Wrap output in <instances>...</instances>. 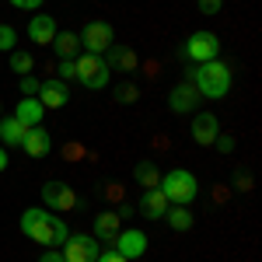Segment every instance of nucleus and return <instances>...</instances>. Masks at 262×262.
<instances>
[{"label":"nucleus","instance_id":"obj_1","mask_svg":"<svg viewBox=\"0 0 262 262\" xmlns=\"http://www.w3.org/2000/svg\"><path fill=\"white\" fill-rule=\"evenodd\" d=\"M21 234H28L32 242L46 245V248L63 245L67 238H70L67 224H63L60 217H49V213L39 210V206H32V210H25V213H21Z\"/></svg>","mask_w":262,"mask_h":262},{"label":"nucleus","instance_id":"obj_2","mask_svg":"<svg viewBox=\"0 0 262 262\" xmlns=\"http://www.w3.org/2000/svg\"><path fill=\"white\" fill-rule=\"evenodd\" d=\"M192 84L203 98H224L231 91V67L221 60H210V63H200L192 70Z\"/></svg>","mask_w":262,"mask_h":262},{"label":"nucleus","instance_id":"obj_3","mask_svg":"<svg viewBox=\"0 0 262 262\" xmlns=\"http://www.w3.org/2000/svg\"><path fill=\"white\" fill-rule=\"evenodd\" d=\"M158 189L164 192L168 203H179V206H189V203L200 196V185H196V175L185 171V168H171L168 175H161Z\"/></svg>","mask_w":262,"mask_h":262},{"label":"nucleus","instance_id":"obj_4","mask_svg":"<svg viewBox=\"0 0 262 262\" xmlns=\"http://www.w3.org/2000/svg\"><path fill=\"white\" fill-rule=\"evenodd\" d=\"M74 77L88 88V91H101L105 84L112 81V70H108V63L95 56V53H77L74 56Z\"/></svg>","mask_w":262,"mask_h":262},{"label":"nucleus","instance_id":"obj_5","mask_svg":"<svg viewBox=\"0 0 262 262\" xmlns=\"http://www.w3.org/2000/svg\"><path fill=\"white\" fill-rule=\"evenodd\" d=\"M217 53H221V39H217L213 32L200 28V32H192V35L185 39L179 56L182 60H196V63H210V60H217Z\"/></svg>","mask_w":262,"mask_h":262},{"label":"nucleus","instance_id":"obj_6","mask_svg":"<svg viewBox=\"0 0 262 262\" xmlns=\"http://www.w3.org/2000/svg\"><path fill=\"white\" fill-rule=\"evenodd\" d=\"M108 46H116V28L108 21H88L81 32V49L95 53V56H105Z\"/></svg>","mask_w":262,"mask_h":262},{"label":"nucleus","instance_id":"obj_7","mask_svg":"<svg viewBox=\"0 0 262 262\" xmlns=\"http://www.w3.org/2000/svg\"><path fill=\"white\" fill-rule=\"evenodd\" d=\"M63 259L67 262H95L101 252V242L95 234H74V238H67L63 242Z\"/></svg>","mask_w":262,"mask_h":262},{"label":"nucleus","instance_id":"obj_8","mask_svg":"<svg viewBox=\"0 0 262 262\" xmlns=\"http://www.w3.org/2000/svg\"><path fill=\"white\" fill-rule=\"evenodd\" d=\"M42 203L49 206V210H56V213H70V210H77V192L67 185V182H46L42 185Z\"/></svg>","mask_w":262,"mask_h":262},{"label":"nucleus","instance_id":"obj_9","mask_svg":"<svg viewBox=\"0 0 262 262\" xmlns=\"http://www.w3.org/2000/svg\"><path fill=\"white\" fill-rule=\"evenodd\" d=\"M203 101V95L196 91V84L192 81H182L171 88V95H168V108L175 112V116H185V112H196V105Z\"/></svg>","mask_w":262,"mask_h":262},{"label":"nucleus","instance_id":"obj_10","mask_svg":"<svg viewBox=\"0 0 262 262\" xmlns=\"http://www.w3.org/2000/svg\"><path fill=\"white\" fill-rule=\"evenodd\" d=\"M192 140L200 143V147H213V140H217V133H221V122H217V116L213 112H196L192 116Z\"/></svg>","mask_w":262,"mask_h":262},{"label":"nucleus","instance_id":"obj_11","mask_svg":"<svg viewBox=\"0 0 262 262\" xmlns=\"http://www.w3.org/2000/svg\"><path fill=\"white\" fill-rule=\"evenodd\" d=\"M112 245H116V252H119L122 259H140L143 252H147V234L137 231V227H129V231H119Z\"/></svg>","mask_w":262,"mask_h":262},{"label":"nucleus","instance_id":"obj_12","mask_svg":"<svg viewBox=\"0 0 262 262\" xmlns=\"http://www.w3.org/2000/svg\"><path fill=\"white\" fill-rule=\"evenodd\" d=\"M67 101H70V88H67V81L53 77V81L39 84V105L42 108H63Z\"/></svg>","mask_w":262,"mask_h":262},{"label":"nucleus","instance_id":"obj_13","mask_svg":"<svg viewBox=\"0 0 262 262\" xmlns=\"http://www.w3.org/2000/svg\"><path fill=\"white\" fill-rule=\"evenodd\" d=\"M56 32H60V25H56V18H49V14H35V18L28 21V39L35 42V46H53Z\"/></svg>","mask_w":262,"mask_h":262},{"label":"nucleus","instance_id":"obj_14","mask_svg":"<svg viewBox=\"0 0 262 262\" xmlns=\"http://www.w3.org/2000/svg\"><path fill=\"white\" fill-rule=\"evenodd\" d=\"M101 60L108 63V70H119V74H133L137 63H140V60H137V53H133L129 46H108Z\"/></svg>","mask_w":262,"mask_h":262},{"label":"nucleus","instance_id":"obj_15","mask_svg":"<svg viewBox=\"0 0 262 262\" xmlns=\"http://www.w3.org/2000/svg\"><path fill=\"white\" fill-rule=\"evenodd\" d=\"M49 147H53V140H49V133H46L42 126H32V129L25 133V140H21V150H25L28 158H46Z\"/></svg>","mask_w":262,"mask_h":262},{"label":"nucleus","instance_id":"obj_16","mask_svg":"<svg viewBox=\"0 0 262 262\" xmlns=\"http://www.w3.org/2000/svg\"><path fill=\"white\" fill-rule=\"evenodd\" d=\"M168 206H171V203L164 200L161 189H143V196H140V213L147 217V221H158V217H164V213H168Z\"/></svg>","mask_w":262,"mask_h":262},{"label":"nucleus","instance_id":"obj_17","mask_svg":"<svg viewBox=\"0 0 262 262\" xmlns=\"http://www.w3.org/2000/svg\"><path fill=\"white\" fill-rule=\"evenodd\" d=\"M119 213H112V210H101L98 217H95V238H98L101 245H112L116 242V234H119L122 227H119Z\"/></svg>","mask_w":262,"mask_h":262},{"label":"nucleus","instance_id":"obj_18","mask_svg":"<svg viewBox=\"0 0 262 262\" xmlns=\"http://www.w3.org/2000/svg\"><path fill=\"white\" fill-rule=\"evenodd\" d=\"M14 119L21 122V126H42V119H46V108L39 105V98H21L18 108H14Z\"/></svg>","mask_w":262,"mask_h":262},{"label":"nucleus","instance_id":"obj_19","mask_svg":"<svg viewBox=\"0 0 262 262\" xmlns=\"http://www.w3.org/2000/svg\"><path fill=\"white\" fill-rule=\"evenodd\" d=\"M25 133H28V126H21L14 116L0 119V147H21Z\"/></svg>","mask_w":262,"mask_h":262},{"label":"nucleus","instance_id":"obj_20","mask_svg":"<svg viewBox=\"0 0 262 262\" xmlns=\"http://www.w3.org/2000/svg\"><path fill=\"white\" fill-rule=\"evenodd\" d=\"M53 49H56L60 60H74V56L81 53V35H77V32H56Z\"/></svg>","mask_w":262,"mask_h":262},{"label":"nucleus","instance_id":"obj_21","mask_svg":"<svg viewBox=\"0 0 262 262\" xmlns=\"http://www.w3.org/2000/svg\"><path fill=\"white\" fill-rule=\"evenodd\" d=\"M133 179L140 182L143 189H158V182H161V171H158V164L154 161H140L133 168Z\"/></svg>","mask_w":262,"mask_h":262},{"label":"nucleus","instance_id":"obj_22","mask_svg":"<svg viewBox=\"0 0 262 262\" xmlns=\"http://www.w3.org/2000/svg\"><path fill=\"white\" fill-rule=\"evenodd\" d=\"M164 221L171 224L175 231H189V227H192V213H189V206L171 203V206H168V213H164Z\"/></svg>","mask_w":262,"mask_h":262},{"label":"nucleus","instance_id":"obj_23","mask_svg":"<svg viewBox=\"0 0 262 262\" xmlns=\"http://www.w3.org/2000/svg\"><path fill=\"white\" fill-rule=\"evenodd\" d=\"M7 63H11V70H14L18 77H28V74H32V67H35V56H32V53H25V49H11Z\"/></svg>","mask_w":262,"mask_h":262},{"label":"nucleus","instance_id":"obj_24","mask_svg":"<svg viewBox=\"0 0 262 262\" xmlns=\"http://www.w3.org/2000/svg\"><path fill=\"white\" fill-rule=\"evenodd\" d=\"M11 49H18V35L11 25H0V53H11Z\"/></svg>","mask_w":262,"mask_h":262},{"label":"nucleus","instance_id":"obj_25","mask_svg":"<svg viewBox=\"0 0 262 262\" xmlns=\"http://www.w3.org/2000/svg\"><path fill=\"white\" fill-rule=\"evenodd\" d=\"M140 98V88H137V84H119V88H116V101H122V105H126V101H137Z\"/></svg>","mask_w":262,"mask_h":262},{"label":"nucleus","instance_id":"obj_26","mask_svg":"<svg viewBox=\"0 0 262 262\" xmlns=\"http://www.w3.org/2000/svg\"><path fill=\"white\" fill-rule=\"evenodd\" d=\"M39 84L42 81H35V77H21V95H25V98H35V95H39Z\"/></svg>","mask_w":262,"mask_h":262},{"label":"nucleus","instance_id":"obj_27","mask_svg":"<svg viewBox=\"0 0 262 262\" xmlns=\"http://www.w3.org/2000/svg\"><path fill=\"white\" fill-rule=\"evenodd\" d=\"M234 189H238V192H252V175H248V171H238V175H234Z\"/></svg>","mask_w":262,"mask_h":262},{"label":"nucleus","instance_id":"obj_28","mask_svg":"<svg viewBox=\"0 0 262 262\" xmlns=\"http://www.w3.org/2000/svg\"><path fill=\"white\" fill-rule=\"evenodd\" d=\"M221 7H224V0H200V11L206 14V18H210V14H217Z\"/></svg>","mask_w":262,"mask_h":262},{"label":"nucleus","instance_id":"obj_29","mask_svg":"<svg viewBox=\"0 0 262 262\" xmlns=\"http://www.w3.org/2000/svg\"><path fill=\"white\" fill-rule=\"evenodd\" d=\"M217 150H224V154H231V150H234V137H224V133H217Z\"/></svg>","mask_w":262,"mask_h":262},{"label":"nucleus","instance_id":"obj_30","mask_svg":"<svg viewBox=\"0 0 262 262\" xmlns=\"http://www.w3.org/2000/svg\"><path fill=\"white\" fill-rule=\"evenodd\" d=\"M39 262H67V259H63L60 248H46V252L39 255Z\"/></svg>","mask_w":262,"mask_h":262},{"label":"nucleus","instance_id":"obj_31","mask_svg":"<svg viewBox=\"0 0 262 262\" xmlns=\"http://www.w3.org/2000/svg\"><path fill=\"white\" fill-rule=\"evenodd\" d=\"M11 4H14L18 11H39L42 7V0H11Z\"/></svg>","mask_w":262,"mask_h":262},{"label":"nucleus","instance_id":"obj_32","mask_svg":"<svg viewBox=\"0 0 262 262\" xmlns=\"http://www.w3.org/2000/svg\"><path fill=\"white\" fill-rule=\"evenodd\" d=\"M95 262H129V259H122L119 252L112 248V252H98V259H95Z\"/></svg>","mask_w":262,"mask_h":262},{"label":"nucleus","instance_id":"obj_33","mask_svg":"<svg viewBox=\"0 0 262 262\" xmlns=\"http://www.w3.org/2000/svg\"><path fill=\"white\" fill-rule=\"evenodd\" d=\"M74 77V60H60V81H70Z\"/></svg>","mask_w":262,"mask_h":262},{"label":"nucleus","instance_id":"obj_34","mask_svg":"<svg viewBox=\"0 0 262 262\" xmlns=\"http://www.w3.org/2000/svg\"><path fill=\"white\" fill-rule=\"evenodd\" d=\"M63 154H67L70 161H77V158H84V147H81V143H67V150H63Z\"/></svg>","mask_w":262,"mask_h":262},{"label":"nucleus","instance_id":"obj_35","mask_svg":"<svg viewBox=\"0 0 262 262\" xmlns=\"http://www.w3.org/2000/svg\"><path fill=\"white\" fill-rule=\"evenodd\" d=\"M105 196H108V200H122V185L119 182H108V185H105Z\"/></svg>","mask_w":262,"mask_h":262},{"label":"nucleus","instance_id":"obj_36","mask_svg":"<svg viewBox=\"0 0 262 262\" xmlns=\"http://www.w3.org/2000/svg\"><path fill=\"white\" fill-rule=\"evenodd\" d=\"M7 164H11V161H7V150L0 147V171H7Z\"/></svg>","mask_w":262,"mask_h":262}]
</instances>
